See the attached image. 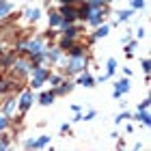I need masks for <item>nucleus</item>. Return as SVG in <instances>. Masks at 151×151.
<instances>
[{
  "label": "nucleus",
  "mask_w": 151,
  "mask_h": 151,
  "mask_svg": "<svg viewBox=\"0 0 151 151\" xmlns=\"http://www.w3.org/2000/svg\"><path fill=\"white\" fill-rule=\"evenodd\" d=\"M69 71L71 73H80V71H84V67H86V56L84 54H71V58H69Z\"/></svg>",
  "instance_id": "obj_1"
},
{
  "label": "nucleus",
  "mask_w": 151,
  "mask_h": 151,
  "mask_svg": "<svg viewBox=\"0 0 151 151\" xmlns=\"http://www.w3.org/2000/svg\"><path fill=\"white\" fill-rule=\"evenodd\" d=\"M47 73L43 67H39V65H32V88H39L41 84H43V82L47 80Z\"/></svg>",
  "instance_id": "obj_2"
},
{
  "label": "nucleus",
  "mask_w": 151,
  "mask_h": 151,
  "mask_svg": "<svg viewBox=\"0 0 151 151\" xmlns=\"http://www.w3.org/2000/svg\"><path fill=\"white\" fill-rule=\"evenodd\" d=\"M60 15H63V24H60V26H63V28H65L67 24H71L73 19L78 17V11H76L73 6H67V4H65L63 9H60Z\"/></svg>",
  "instance_id": "obj_3"
},
{
  "label": "nucleus",
  "mask_w": 151,
  "mask_h": 151,
  "mask_svg": "<svg viewBox=\"0 0 151 151\" xmlns=\"http://www.w3.org/2000/svg\"><path fill=\"white\" fill-rule=\"evenodd\" d=\"M127 91H129V80L123 78V80H119V82L114 84V93H112V95H114L116 99H119L121 95H123V93H127Z\"/></svg>",
  "instance_id": "obj_4"
},
{
  "label": "nucleus",
  "mask_w": 151,
  "mask_h": 151,
  "mask_svg": "<svg viewBox=\"0 0 151 151\" xmlns=\"http://www.w3.org/2000/svg\"><path fill=\"white\" fill-rule=\"evenodd\" d=\"M24 50L32 56V54H39L41 50H43V45H41V41H39V39H35V41H30V43H26V45H24Z\"/></svg>",
  "instance_id": "obj_5"
},
{
  "label": "nucleus",
  "mask_w": 151,
  "mask_h": 151,
  "mask_svg": "<svg viewBox=\"0 0 151 151\" xmlns=\"http://www.w3.org/2000/svg\"><path fill=\"white\" fill-rule=\"evenodd\" d=\"M32 99H35V97H32V91H26L22 97H19V108H22V110H28L30 104H32Z\"/></svg>",
  "instance_id": "obj_6"
},
{
  "label": "nucleus",
  "mask_w": 151,
  "mask_h": 151,
  "mask_svg": "<svg viewBox=\"0 0 151 151\" xmlns=\"http://www.w3.org/2000/svg\"><path fill=\"white\" fill-rule=\"evenodd\" d=\"M101 17H104V13H101V9H91V13H88V22H91L93 26H97V24H101Z\"/></svg>",
  "instance_id": "obj_7"
},
{
  "label": "nucleus",
  "mask_w": 151,
  "mask_h": 151,
  "mask_svg": "<svg viewBox=\"0 0 151 151\" xmlns=\"http://www.w3.org/2000/svg\"><path fill=\"white\" fill-rule=\"evenodd\" d=\"M13 67H17V71L19 73H28L32 67H30V63H26V60H15V65Z\"/></svg>",
  "instance_id": "obj_8"
},
{
  "label": "nucleus",
  "mask_w": 151,
  "mask_h": 151,
  "mask_svg": "<svg viewBox=\"0 0 151 151\" xmlns=\"http://www.w3.org/2000/svg\"><path fill=\"white\" fill-rule=\"evenodd\" d=\"M11 9H13V6H11V2H6V0H0V19H2L4 15H9V13H11Z\"/></svg>",
  "instance_id": "obj_9"
},
{
  "label": "nucleus",
  "mask_w": 151,
  "mask_h": 151,
  "mask_svg": "<svg viewBox=\"0 0 151 151\" xmlns=\"http://www.w3.org/2000/svg\"><path fill=\"white\" fill-rule=\"evenodd\" d=\"M78 84H82V86H86V88H88V86H93V84H95V80H93L88 73H82V76H80V80H78Z\"/></svg>",
  "instance_id": "obj_10"
},
{
  "label": "nucleus",
  "mask_w": 151,
  "mask_h": 151,
  "mask_svg": "<svg viewBox=\"0 0 151 151\" xmlns=\"http://www.w3.org/2000/svg\"><path fill=\"white\" fill-rule=\"evenodd\" d=\"M63 24V15L60 13H50V26H60Z\"/></svg>",
  "instance_id": "obj_11"
},
{
  "label": "nucleus",
  "mask_w": 151,
  "mask_h": 151,
  "mask_svg": "<svg viewBox=\"0 0 151 151\" xmlns=\"http://www.w3.org/2000/svg\"><path fill=\"white\" fill-rule=\"evenodd\" d=\"M41 104H43V106H50L52 104V101H54V93H43V95H41Z\"/></svg>",
  "instance_id": "obj_12"
},
{
  "label": "nucleus",
  "mask_w": 151,
  "mask_h": 151,
  "mask_svg": "<svg viewBox=\"0 0 151 151\" xmlns=\"http://www.w3.org/2000/svg\"><path fill=\"white\" fill-rule=\"evenodd\" d=\"M39 15H41L39 9H28V11H26V17L32 19V22H35V19H39Z\"/></svg>",
  "instance_id": "obj_13"
},
{
  "label": "nucleus",
  "mask_w": 151,
  "mask_h": 151,
  "mask_svg": "<svg viewBox=\"0 0 151 151\" xmlns=\"http://www.w3.org/2000/svg\"><path fill=\"white\" fill-rule=\"evenodd\" d=\"M136 119H140L142 123H145V125H149V123H151V116L147 114V110H140V112H138V116H136Z\"/></svg>",
  "instance_id": "obj_14"
},
{
  "label": "nucleus",
  "mask_w": 151,
  "mask_h": 151,
  "mask_svg": "<svg viewBox=\"0 0 151 151\" xmlns=\"http://www.w3.org/2000/svg\"><path fill=\"white\" fill-rule=\"evenodd\" d=\"M88 13H91V6H88V4H84V6H82V9L78 11V17L86 19V17H88Z\"/></svg>",
  "instance_id": "obj_15"
},
{
  "label": "nucleus",
  "mask_w": 151,
  "mask_h": 151,
  "mask_svg": "<svg viewBox=\"0 0 151 151\" xmlns=\"http://www.w3.org/2000/svg\"><path fill=\"white\" fill-rule=\"evenodd\" d=\"M76 32H78V30H76L73 26H69V24L65 26V37H69V39H73V37H76Z\"/></svg>",
  "instance_id": "obj_16"
},
{
  "label": "nucleus",
  "mask_w": 151,
  "mask_h": 151,
  "mask_svg": "<svg viewBox=\"0 0 151 151\" xmlns=\"http://www.w3.org/2000/svg\"><path fill=\"white\" fill-rule=\"evenodd\" d=\"M108 30H110V28H108V26H99V28H97V32H95V37H106L108 35Z\"/></svg>",
  "instance_id": "obj_17"
},
{
  "label": "nucleus",
  "mask_w": 151,
  "mask_h": 151,
  "mask_svg": "<svg viewBox=\"0 0 151 151\" xmlns=\"http://www.w3.org/2000/svg\"><path fill=\"white\" fill-rule=\"evenodd\" d=\"M114 69H116V60H114V58H110V60H108V73H106V76H112V73H114Z\"/></svg>",
  "instance_id": "obj_18"
},
{
  "label": "nucleus",
  "mask_w": 151,
  "mask_h": 151,
  "mask_svg": "<svg viewBox=\"0 0 151 151\" xmlns=\"http://www.w3.org/2000/svg\"><path fill=\"white\" fill-rule=\"evenodd\" d=\"M13 108H15V99H9V101H6V106H4V112H6V114H11V112H13Z\"/></svg>",
  "instance_id": "obj_19"
},
{
  "label": "nucleus",
  "mask_w": 151,
  "mask_h": 151,
  "mask_svg": "<svg viewBox=\"0 0 151 151\" xmlns=\"http://www.w3.org/2000/svg\"><path fill=\"white\" fill-rule=\"evenodd\" d=\"M50 142V136H41L39 140H35V147H43V145H47Z\"/></svg>",
  "instance_id": "obj_20"
},
{
  "label": "nucleus",
  "mask_w": 151,
  "mask_h": 151,
  "mask_svg": "<svg viewBox=\"0 0 151 151\" xmlns=\"http://www.w3.org/2000/svg\"><path fill=\"white\" fill-rule=\"evenodd\" d=\"M69 91H71V82H65V86H60L56 93H58V95H63V93H69Z\"/></svg>",
  "instance_id": "obj_21"
},
{
  "label": "nucleus",
  "mask_w": 151,
  "mask_h": 151,
  "mask_svg": "<svg viewBox=\"0 0 151 151\" xmlns=\"http://www.w3.org/2000/svg\"><path fill=\"white\" fill-rule=\"evenodd\" d=\"M67 47H71V39L63 37V41H60V50H67Z\"/></svg>",
  "instance_id": "obj_22"
},
{
  "label": "nucleus",
  "mask_w": 151,
  "mask_h": 151,
  "mask_svg": "<svg viewBox=\"0 0 151 151\" xmlns=\"http://www.w3.org/2000/svg\"><path fill=\"white\" fill-rule=\"evenodd\" d=\"M129 15H132V11H121V13H119V22H125Z\"/></svg>",
  "instance_id": "obj_23"
},
{
  "label": "nucleus",
  "mask_w": 151,
  "mask_h": 151,
  "mask_svg": "<svg viewBox=\"0 0 151 151\" xmlns=\"http://www.w3.org/2000/svg\"><path fill=\"white\" fill-rule=\"evenodd\" d=\"M125 119H129V114H127V112H121V114H116L114 123H121V121H125Z\"/></svg>",
  "instance_id": "obj_24"
},
{
  "label": "nucleus",
  "mask_w": 151,
  "mask_h": 151,
  "mask_svg": "<svg viewBox=\"0 0 151 151\" xmlns=\"http://www.w3.org/2000/svg\"><path fill=\"white\" fill-rule=\"evenodd\" d=\"M47 80L52 82V86H58V84H60V78H58V76H52V78L47 76Z\"/></svg>",
  "instance_id": "obj_25"
},
{
  "label": "nucleus",
  "mask_w": 151,
  "mask_h": 151,
  "mask_svg": "<svg viewBox=\"0 0 151 151\" xmlns=\"http://www.w3.org/2000/svg\"><path fill=\"white\" fill-rule=\"evenodd\" d=\"M6 125H9V121H6V116H0V132H2V129H6Z\"/></svg>",
  "instance_id": "obj_26"
},
{
  "label": "nucleus",
  "mask_w": 151,
  "mask_h": 151,
  "mask_svg": "<svg viewBox=\"0 0 151 151\" xmlns=\"http://www.w3.org/2000/svg\"><path fill=\"white\" fill-rule=\"evenodd\" d=\"M134 50H136V43H129V45H127V50H125V54H127V56H132Z\"/></svg>",
  "instance_id": "obj_27"
},
{
  "label": "nucleus",
  "mask_w": 151,
  "mask_h": 151,
  "mask_svg": "<svg viewBox=\"0 0 151 151\" xmlns=\"http://www.w3.org/2000/svg\"><path fill=\"white\" fill-rule=\"evenodd\" d=\"M91 119H95V112L91 110V112H88L86 116H82V121H91Z\"/></svg>",
  "instance_id": "obj_28"
},
{
  "label": "nucleus",
  "mask_w": 151,
  "mask_h": 151,
  "mask_svg": "<svg viewBox=\"0 0 151 151\" xmlns=\"http://www.w3.org/2000/svg\"><path fill=\"white\" fill-rule=\"evenodd\" d=\"M147 108H149V99H145V101H142V104L138 106V110H147Z\"/></svg>",
  "instance_id": "obj_29"
},
{
  "label": "nucleus",
  "mask_w": 151,
  "mask_h": 151,
  "mask_svg": "<svg viewBox=\"0 0 151 151\" xmlns=\"http://www.w3.org/2000/svg\"><path fill=\"white\" fill-rule=\"evenodd\" d=\"M71 54H82V47H71Z\"/></svg>",
  "instance_id": "obj_30"
},
{
  "label": "nucleus",
  "mask_w": 151,
  "mask_h": 151,
  "mask_svg": "<svg viewBox=\"0 0 151 151\" xmlns=\"http://www.w3.org/2000/svg\"><path fill=\"white\" fill-rule=\"evenodd\" d=\"M58 2H63V4H71L73 0H58Z\"/></svg>",
  "instance_id": "obj_31"
}]
</instances>
